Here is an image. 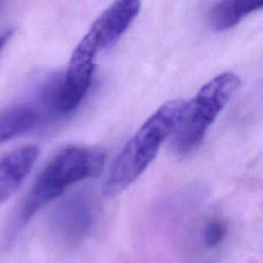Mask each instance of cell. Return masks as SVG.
<instances>
[{"mask_svg": "<svg viewBox=\"0 0 263 263\" xmlns=\"http://www.w3.org/2000/svg\"><path fill=\"white\" fill-rule=\"evenodd\" d=\"M98 47L87 32L76 45L67 71L61 78L53 102V109L61 114L73 112L87 93L95 69Z\"/></svg>", "mask_w": 263, "mask_h": 263, "instance_id": "277c9868", "label": "cell"}, {"mask_svg": "<svg viewBox=\"0 0 263 263\" xmlns=\"http://www.w3.org/2000/svg\"><path fill=\"white\" fill-rule=\"evenodd\" d=\"M12 34H13V32L10 29H7V30H4V31L0 32V55H1V52H2L3 48L6 46L8 40L11 38Z\"/></svg>", "mask_w": 263, "mask_h": 263, "instance_id": "8fae6325", "label": "cell"}, {"mask_svg": "<svg viewBox=\"0 0 263 263\" xmlns=\"http://www.w3.org/2000/svg\"><path fill=\"white\" fill-rule=\"evenodd\" d=\"M263 0H222L210 11L209 22L216 31H225L236 26L250 13L259 10Z\"/></svg>", "mask_w": 263, "mask_h": 263, "instance_id": "ba28073f", "label": "cell"}, {"mask_svg": "<svg viewBox=\"0 0 263 263\" xmlns=\"http://www.w3.org/2000/svg\"><path fill=\"white\" fill-rule=\"evenodd\" d=\"M227 235V225L226 223L219 219L214 218L206 222L202 229L201 239L202 243L208 249L218 248L226 238Z\"/></svg>", "mask_w": 263, "mask_h": 263, "instance_id": "30bf717a", "label": "cell"}, {"mask_svg": "<svg viewBox=\"0 0 263 263\" xmlns=\"http://www.w3.org/2000/svg\"><path fill=\"white\" fill-rule=\"evenodd\" d=\"M140 7L141 0H114L98 16L88 31L98 50L105 49L116 42L137 17Z\"/></svg>", "mask_w": 263, "mask_h": 263, "instance_id": "8992f818", "label": "cell"}, {"mask_svg": "<svg viewBox=\"0 0 263 263\" xmlns=\"http://www.w3.org/2000/svg\"><path fill=\"white\" fill-rule=\"evenodd\" d=\"M240 85L233 73H222L206 82L193 99L186 102L183 115L172 135V149L178 155L193 152L206 130Z\"/></svg>", "mask_w": 263, "mask_h": 263, "instance_id": "3957f363", "label": "cell"}, {"mask_svg": "<svg viewBox=\"0 0 263 263\" xmlns=\"http://www.w3.org/2000/svg\"><path fill=\"white\" fill-rule=\"evenodd\" d=\"M96 219L92 199L83 193L65 199L57 209L52 225L59 238L68 246L78 245L90 231Z\"/></svg>", "mask_w": 263, "mask_h": 263, "instance_id": "5b68a950", "label": "cell"}, {"mask_svg": "<svg viewBox=\"0 0 263 263\" xmlns=\"http://www.w3.org/2000/svg\"><path fill=\"white\" fill-rule=\"evenodd\" d=\"M104 162L105 153L99 148L71 146L62 150L36 178L20 210V223H28L72 185L98 176Z\"/></svg>", "mask_w": 263, "mask_h": 263, "instance_id": "7a4b0ae2", "label": "cell"}, {"mask_svg": "<svg viewBox=\"0 0 263 263\" xmlns=\"http://www.w3.org/2000/svg\"><path fill=\"white\" fill-rule=\"evenodd\" d=\"M39 155L38 147H20L0 158V206L20 188Z\"/></svg>", "mask_w": 263, "mask_h": 263, "instance_id": "52a82bcc", "label": "cell"}, {"mask_svg": "<svg viewBox=\"0 0 263 263\" xmlns=\"http://www.w3.org/2000/svg\"><path fill=\"white\" fill-rule=\"evenodd\" d=\"M186 101L162 104L136 132L115 158L105 182V193L116 195L134 183L155 158L161 144L175 132Z\"/></svg>", "mask_w": 263, "mask_h": 263, "instance_id": "6da1fadb", "label": "cell"}, {"mask_svg": "<svg viewBox=\"0 0 263 263\" xmlns=\"http://www.w3.org/2000/svg\"><path fill=\"white\" fill-rule=\"evenodd\" d=\"M38 121V113L28 105L11 107L0 114V146L27 132Z\"/></svg>", "mask_w": 263, "mask_h": 263, "instance_id": "9c48e42d", "label": "cell"}]
</instances>
